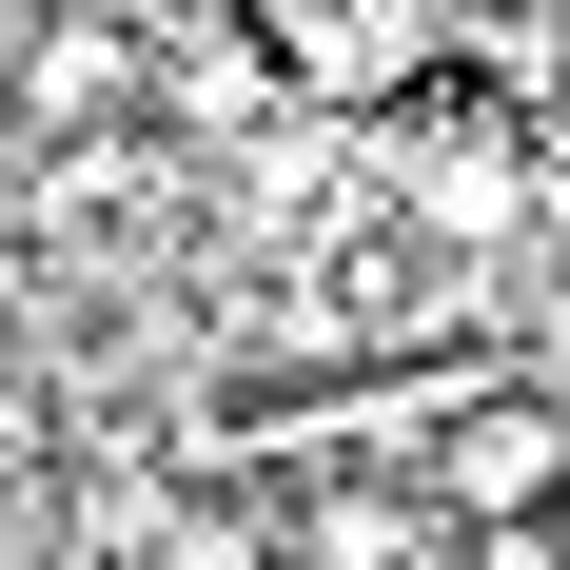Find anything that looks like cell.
<instances>
[{"instance_id":"cell-1","label":"cell","mask_w":570,"mask_h":570,"mask_svg":"<svg viewBox=\"0 0 570 570\" xmlns=\"http://www.w3.org/2000/svg\"><path fill=\"white\" fill-rule=\"evenodd\" d=\"M138 59H158L138 20L40 0V20H20V59H0V118H40V138H59V118H118V99H138Z\"/></svg>"},{"instance_id":"cell-2","label":"cell","mask_w":570,"mask_h":570,"mask_svg":"<svg viewBox=\"0 0 570 570\" xmlns=\"http://www.w3.org/2000/svg\"><path fill=\"white\" fill-rule=\"evenodd\" d=\"M453 492H433V472H335V492H315V512H295V570H453Z\"/></svg>"},{"instance_id":"cell-3","label":"cell","mask_w":570,"mask_h":570,"mask_svg":"<svg viewBox=\"0 0 570 570\" xmlns=\"http://www.w3.org/2000/svg\"><path fill=\"white\" fill-rule=\"evenodd\" d=\"M433 492H453V512H551V492H570V413L551 394L453 413V433H433Z\"/></svg>"},{"instance_id":"cell-4","label":"cell","mask_w":570,"mask_h":570,"mask_svg":"<svg viewBox=\"0 0 570 570\" xmlns=\"http://www.w3.org/2000/svg\"><path fill=\"white\" fill-rule=\"evenodd\" d=\"M158 40H177V59H138V99H158L177 138H217V118H256V99H276V59L236 40V20H158Z\"/></svg>"},{"instance_id":"cell-5","label":"cell","mask_w":570,"mask_h":570,"mask_svg":"<svg viewBox=\"0 0 570 570\" xmlns=\"http://www.w3.org/2000/svg\"><path fill=\"white\" fill-rule=\"evenodd\" d=\"M99 20H138V40H158V20H197V0H99Z\"/></svg>"},{"instance_id":"cell-6","label":"cell","mask_w":570,"mask_h":570,"mask_svg":"<svg viewBox=\"0 0 570 570\" xmlns=\"http://www.w3.org/2000/svg\"><path fill=\"white\" fill-rule=\"evenodd\" d=\"M551 570H570V492H551Z\"/></svg>"}]
</instances>
